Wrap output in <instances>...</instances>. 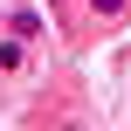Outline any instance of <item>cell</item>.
<instances>
[{
  "label": "cell",
  "instance_id": "cell-1",
  "mask_svg": "<svg viewBox=\"0 0 131 131\" xmlns=\"http://www.w3.org/2000/svg\"><path fill=\"white\" fill-rule=\"evenodd\" d=\"M28 62H35V55H28V35L7 28V35H0V76H28Z\"/></svg>",
  "mask_w": 131,
  "mask_h": 131
},
{
  "label": "cell",
  "instance_id": "cell-3",
  "mask_svg": "<svg viewBox=\"0 0 131 131\" xmlns=\"http://www.w3.org/2000/svg\"><path fill=\"white\" fill-rule=\"evenodd\" d=\"M124 7H131V0H90V14H97V21H117Z\"/></svg>",
  "mask_w": 131,
  "mask_h": 131
},
{
  "label": "cell",
  "instance_id": "cell-2",
  "mask_svg": "<svg viewBox=\"0 0 131 131\" xmlns=\"http://www.w3.org/2000/svg\"><path fill=\"white\" fill-rule=\"evenodd\" d=\"M14 35H28V41H35V35H41V14H35V7H21V14H14Z\"/></svg>",
  "mask_w": 131,
  "mask_h": 131
}]
</instances>
